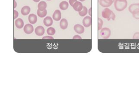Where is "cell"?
<instances>
[{
  "label": "cell",
  "instance_id": "23",
  "mask_svg": "<svg viewBox=\"0 0 139 86\" xmlns=\"http://www.w3.org/2000/svg\"><path fill=\"white\" fill-rule=\"evenodd\" d=\"M133 14V17L137 20H139V11L134 12Z\"/></svg>",
  "mask_w": 139,
  "mask_h": 86
},
{
  "label": "cell",
  "instance_id": "7",
  "mask_svg": "<svg viewBox=\"0 0 139 86\" xmlns=\"http://www.w3.org/2000/svg\"><path fill=\"white\" fill-rule=\"evenodd\" d=\"M24 32L27 34H30L33 33L34 30V28L32 25L30 24H26L23 28Z\"/></svg>",
  "mask_w": 139,
  "mask_h": 86
},
{
  "label": "cell",
  "instance_id": "5",
  "mask_svg": "<svg viewBox=\"0 0 139 86\" xmlns=\"http://www.w3.org/2000/svg\"><path fill=\"white\" fill-rule=\"evenodd\" d=\"M82 24L85 27H89L92 24V18L89 16L84 17L82 20Z\"/></svg>",
  "mask_w": 139,
  "mask_h": 86
},
{
  "label": "cell",
  "instance_id": "6",
  "mask_svg": "<svg viewBox=\"0 0 139 86\" xmlns=\"http://www.w3.org/2000/svg\"><path fill=\"white\" fill-rule=\"evenodd\" d=\"M113 2V0H100L99 1L100 4L104 7H110Z\"/></svg>",
  "mask_w": 139,
  "mask_h": 86
},
{
  "label": "cell",
  "instance_id": "24",
  "mask_svg": "<svg viewBox=\"0 0 139 86\" xmlns=\"http://www.w3.org/2000/svg\"><path fill=\"white\" fill-rule=\"evenodd\" d=\"M133 38L134 39H139V32H136L134 33Z\"/></svg>",
  "mask_w": 139,
  "mask_h": 86
},
{
  "label": "cell",
  "instance_id": "10",
  "mask_svg": "<svg viewBox=\"0 0 139 86\" xmlns=\"http://www.w3.org/2000/svg\"><path fill=\"white\" fill-rule=\"evenodd\" d=\"M72 7H73L74 10L77 12L80 11L83 8L82 3H81L80 2L78 1L76 2Z\"/></svg>",
  "mask_w": 139,
  "mask_h": 86
},
{
  "label": "cell",
  "instance_id": "16",
  "mask_svg": "<svg viewBox=\"0 0 139 86\" xmlns=\"http://www.w3.org/2000/svg\"><path fill=\"white\" fill-rule=\"evenodd\" d=\"M30 7L28 6H25L23 7H22V8L21 10V13L23 15H27L28 14H29L30 12Z\"/></svg>",
  "mask_w": 139,
  "mask_h": 86
},
{
  "label": "cell",
  "instance_id": "15",
  "mask_svg": "<svg viewBox=\"0 0 139 86\" xmlns=\"http://www.w3.org/2000/svg\"><path fill=\"white\" fill-rule=\"evenodd\" d=\"M15 26L18 29H21L24 26V22L22 19L18 18L15 21Z\"/></svg>",
  "mask_w": 139,
  "mask_h": 86
},
{
  "label": "cell",
  "instance_id": "9",
  "mask_svg": "<svg viewBox=\"0 0 139 86\" xmlns=\"http://www.w3.org/2000/svg\"><path fill=\"white\" fill-rule=\"evenodd\" d=\"M45 29L42 26H38L35 29V33L38 36H42L45 33Z\"/></svg>",
  "mask_w": 139,
  "mask_h": 86
},
{
  "label": "cell",
  "instance_id": "20",
  "mask_svg": "<svg viewBox=\"0 0 139 86\" xmlns=\"http://www.w3.org/2000/svg\"><path fill=\"white\" fill-rule=\"evenodd\" d=\"M37 13V14L39 17L43 18V17H45L46 16L47 12L46 10L42 11H41L38 9Z\"/></svg>",
  "mask_w": 139,
  "mask_h": 86
},
{
  "label": "cell",
  "instance_id": "33",
  "mask_svg": "<svg viewBox=\"0 0 139 86\" xmlns=\"http://www.w3.org/2000/svg\"><path fill=\"white\" fill-rule=\"evenodd\" d=\"M113 1L114 2H115V0H113Z\"/></svg>",
  "mask_w": 139,
  "mask_h": 86
},
{
  "label": "cell",
  "instance_id": "21",
  "mask_svg": "<svg viewBox=\"0 0 139 86\" xmlns=\"http://www.w3.org/2000/svg\"><path fill=\"white\" fill-rule=\"evenodd\" d=\"M55 29L53 27L48 28V29L47 30V34L50 35V36H53L55 35Z\"/></svg>",
  "mask_w": 139,
  "mask_h": 86
},
{
  "label": "cell",
  "instance_id": "8",
  "mask_svg": "<svg viewBox=\"0 0 139 86\" xmlns=\"http://www.w3.org/2000/svg\"><path fill=\"white\" fill-rule=\"evenodd\" d=\"M74 28L76 33L78 34H82L84 33L85 31L84 27L80 24H76L74 26Z\"/></svg>",
  "mask_w": 139,
  "mask_h": 86
},
{
  "label": "cell",
  "instance_id": "4",
  "mask_svg": "<svg viewBox=\"0 0 139 86\" xmlns=\"http://www.w3.org/2000/svg\"><path fill=\"white\" fill-rule=\"evenodd\" d=\"M128 10L132 14L134 12L139 11V3L131 4L128 7Z\"/></svg>",
  "mask_w": 139,
  "mask_h": 86
},
{
  "label": "cell",
  "instance_id": "34",
  "mask_svg": "<svg viewBox=\"0 0 139 86\" xmlns=\"http://www.w3.org/2000/svg\"></svg>",
  "mask_w": 139,
  "mask_h": 86
},
{
  "label": "cell",
  "instance_id": "25",
  "mask_svg": "<svg viewBox=\"0 0 139 86\" xmlns=\"http://www.w3.org/2000/svg\"><path fill=\"white\" fill-rule=\"evenodd\" d=\"M14 19H16L17 17H18V16H19V13H18V12H17V10H14Z\"/></svg>",
  "mask_w": 139,
  "mask_h": 86
},
{
  "label": "cell",
  "instance_id": "14",
  "mask_svg": "<svg viewBox=\"0 0 139 86\" xmlns=\"http://www.w3.org/2000/svg\"><path fill=\"white\" fill-rule=\"evenodd\" d=\"M68 23L67 20L66 19H62L60 22V26L62 29H65L67 28Z\"/></svg>",
  "mask_w": 139,
  "mask_h": 86
},
{
  "label": "cell",
  "instance_id": "27",
  "mask_svg": "<svg viewBox=\"0 0 139 86\" xmlns=\"http://www.w3.org/2000/svg\"><path fill=\"white\" fill-rule=\"evenodd\" d=\"M77 1V0H69V3L71 6H73L74 4V3Z\"/></svg>",
  "mask_w": 139,
  "mask_h": 86
},
{
  "label": "cell",
  "instance_id": "11",
  "mask_svg": "<svg viewBox=\"0 0 139 86\" xmlns=\"http://www.w3.org/2000/svg\"><path fill=\"white\" fill-rule=\"evenodd\" d=\"M52 17L55 21H60L61 18V14L60 11L59 10H55L53 14Z\"/></svg>",
  "mask_w": 139,
  "mask_h": 86
},
{
  "label": "cell",
  "instance_id": "18",
  "mask_svg": "<svg viewBox=\"0 0 139 86\" xmlns=\"http://www.w3.org/2000/svg\"><path fill=\"white\" fill-rule=\"evenodd\" d=\"M69 7V3L66 1H63L60 2L59 4V7L61 10H67Z\"/></svg>",
  "mask_w": 139,
  "mask_h": 86
},
{
  "label": "cell",
  "instance_id": "28",
  "mask_svg": "<svg viewBox=\"0 0 139 86\" xmlns=\"http://www.w3.org/2000/svg\"><path fill=\"white\" fill-rule=\"evenodd\" d=\"M73 40H75V39H79V40H81V39H82V38H81V37H80L79 35H75V36H74L73 37Z\"/></svg>",
  "mask_w": 139,
  "mask_h": 86
},
{
  "label": "cell",
  "instance_id": "1",
  "mask_svg": "<svg viewBox=\"0 0 139 86\" xmlns=\"http://www.w3.org/2000/svg\"><path fill=\"white\" fill-rule=\"evenodd\" d=\"M114 6L118 11H122L127 7V0H115Z\"/></svg>",
  "mask_w": 139,
  "mask_h": 86
},
{
  "label": "cell",
  "instance_id": "32",
  "mask_svg": "<svg viewBox=\"0 0 139 86\" xmlns=\"http://www.w3.org/2000/svg\"><path fill=\"white\" fill-rule=\"evenodd\" d=\"M79 0L80 1H84L85 0Z\"/></svg>",
  "mask_w": 139,
  "mask_h": 86
},
{
  "label": "cell",
  "instance_id": "31",
  "mask_svg": "<svg viewBox=\"0 0 139 86\" xmlns=\"http://www.w3.org/2000/svg\"><path fill=\"white\" fill-rule=\"evenodd\" d=\"M33 0L35 2H38L40 1V0Z\"/></svg>",
  "mask_w": 139,
  "mask_h": 86
},
{
  "label": "cell",
  "instance_id": "12",
  "mask_svg": "<svg viewBox=\"0 0 139 86\" xmlns=\"http://www.w3.org/2000/svg\"><path fill=\"white\" fill-rule=\"evenodd\" d=\"M53 20L52 19V17H49V16L45 17L43 21L44 24L47 27L52 26L53 24Z\"/></svg>",
  "mask_w": 139,
  "mask_h": 86
},
{
  "label": "cell",
  "instance_id": "17",
  "mask_svg": "<svg viewBox=\"0 0 139 86\" xmlns=\"http://www.w3.org/2000/svg\"><path fill=\"white\" fill-rule=\"evenodd\" d=\"M47 7V3L44 1L40 2L38 5V8L39 10L42 11L46 10Z\"/></svg>",
  "mask_w": 139,
  "mask_h": 86
},
{
  "label": "cell",
  "instance_id": "13",
  "mask_svg": "<svg viewBox=\"0 0 139 86\" xmlns=\"http://www.w3.org/2000/svg\"><path fill=\"white\" fill-rule=\"evenodd\" d=\"M29 22L32 24H35L37 21V17L35 14H30L28 17Z\"/></svg>",
  "mask_w": 139,
  "mask_h": 86
},
{
  "label": "cell",
  "instance_id": "22",
  "mask_svg": "<svg viewBox=\"0 0 139 86\" xmlns=\"http://www.w3.org/2000/svg\"><path fill=\"white\" fill-rule=\"evenodd\" d=\"M98 30H101L102 29V27L103 26V21L101 18H98Z\"/></svg>",
  "mask_w": 139,
  "mask_h": 86
},
{
  "label": "cell",
  "instance_id": "29",
  "mask_svg": "<svg viewBox=\"0 0 139 86\" xmlns=\"http://www.w3.org/2000/svg\"><path fill=\"white\" fill-rule=\"evenodd\" d=\"M17 2H16V1L15 0H14V8H15L16 7H17Z\"/></svg>",
  "mask_w": 139,
  "mask_h": 86
},
{
  "label": "cell",
  "instance_id": "26",
  "mask_svg": "<svg viewBox=\"0 0 139 86\" xmlns=\"http://www.w3.org/2000/svg\"><path fill=\"white\" fill-rule=\"evenodd\" d=\"M42 40H44V39H46V40H53L54 38L53 37L50 36H45L43 37V38H42Z\"/></svg>",
  "mask_w": 139,
  "mask_h": 86
},
{
  "label": "cell",
  "instance_id": "30",
  "mask_svg": "<svg viewBox=\"0 0 139 86\" xmlns=\"http://www.w3.org/2000/svg\"><path fill=\"white\" fill-rule=\"evenodd\" d=\"M89 15L90 16H92V8H89Z\"/></svg>",
  "mask_w": 139,
  "mask_h": 86
},
{
  "label": "cell",
  "instance_id": "3",
  "mask_svg": "<svg viewBox=\"0 0 139 86\" xmlns=\"http://www.w3.org/2000/svg\"><path fill=\"white\" fill-rule=\"evenodd\" d=\"M100 36L104 39H108L111 35V31L108 28H103L100 31Z\"/></svg>",
  "mask_w": 139,
  "mask_h": 86
},
{
  "label": "cell",
  "instance_id": "19",
  "mask_svg": "<svg viewBox=\"0 0 139 86\" xmlns=\"http://www.w3.org/2000/svg\"><path fill=\"white\" fill-rule=\"evenodd\" d=\"M88 13V10L87 7H83L82 10H81L79 12V14L81 17H84L85 16H86Z\"/></svg>",
  "mask_w": 139,
  "mask_h": 86
},
{
  "label": "cell",
  "instance_id": "2",
  "mask_svg": "<svg viewBox=\"0 0 139 86\" xmlns=\"http://www.w3.org/2000/svg\"><path fill=\"white\" fill-rule=\"evenodd\" d=\"M101 15L104 18L107 19L108 21H110L111 19L114 21L116 17L115 13L108 8H105L103 10L101 13Z\"/></svg>",
  "mask_w": 139,
  "mask_h": 86
}]
</instances>
